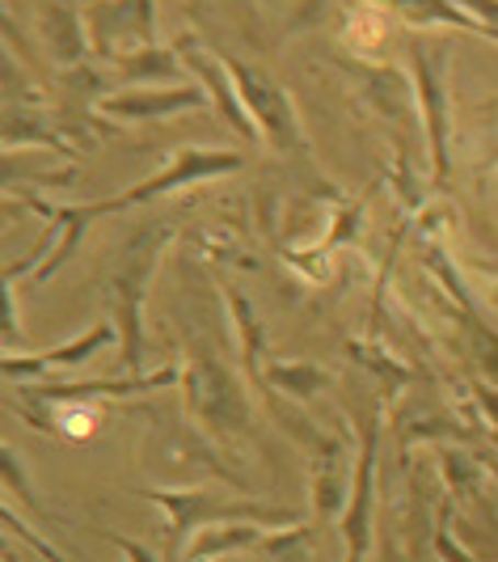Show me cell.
Segmentation results:
<instances>
[{"label":"cell","instance_id":"obj_4","mask_svg":"<svg viewBox=\"0 0 498 562\" xmlns=\"http://www.w3.org/2000/svg\"><path fill=\"white\" fill-rule=\"evenodd\" d=\"M152 504H161L169 512V562H186V541L199 525H228V520H253V525H275V529H287V525H305L301 516L283 512V507H267V504H233V499H220L212 491H173V486H152L144 491Z\"/></svg>","mask_w":498,"mask_h":562},{"label":"cell","instance_id":"obj_5","mask_svg":"<svg viewBox=\"0 0 498 562\" xmlns=\"http://www.w3.org/2000/svg\"><path fill=\"white\" fill-rule=\"evenodd\" d=\"M224 64H228L233 85H237V93L246 102L249 119L258 123L262 140L271 144L279 157H308L313 144L305 136V123H301V111H296L292 93L267 68H258V64H241V59L233 56H224Z\"/></svg>","mask_w":498,"mask_h":562},{"label":"cell","instance_id":"obj_12","mask_svg":"<svg viewBox=\"0 0 498 562\" xmlns=\"http://www.w3.org/2000/svg\"><path fill=\"white\" fill-rule=\"evenodd\" d=\"M22 207H30V212L43 216V221H52V228H56L52 250H47V258H43L38 271H34V280L38 283L52 280L59 267H68L72 254L81 250L84 233L93 228V221H102V212H98L93 199H84V203H47V199H38V195H26L22 199Z\"/></svg>","mask_w":498,"mask_h":562},{"label":"cell","instance_id":"obj_1","mask_svg":"<svg viewBox=\"0 0 498 562\" xmlns=\"http://www.w3.org/2000/svg\"><path fill=\"white\" fill-rule=\"evenodd\" d=\"M173 233H178L173 221H144L114 258V271L106 280V305H111V322L118 326V364H123V372L144 368V351H148L144 301H148V283L157 276L161 254L173 241Z\"/></svg>","mask_w":498,"mask_h":562},{"label":"cell","instance_id":"obj_7","mask_svg":"<svg viewBox=\"0 0 498 562\" xmlns=\"http://www.w3.org/2000/svg\"><path fill=\"white\" fill-rule=\"evenodd\" d=\"M84 26L98 59L157 47V0H84Z\"/></svg>","mask_w":498,"mask_h":562},{"label":"cell","instance_id":"obj_17","mask_svg":"<svg viewBox=\"0 0 498 562\" xmlns=\"http://www.w3.org/2000/svg\"><path fill=\"white\" fill-rule=\"evenodd\" d=\"M106 68H111L114 85H186L191 81V72H186V64L182 56L173 52V47H139V52H127V56H114V59H102Z\"/></svg>","mask_w":498,"mask_h":562},{"label":"cell","instance_id":"obj_16","mask_svg":"<svg viewBox=\"0 0 498 562\" xmlns=\"http://www.w3.org/2000/svg\"><path fill=\"white\" fill-rule=\"evenodd\" d=\"M381 4L385 13L397 18V26L406 30H465V34H477V38H490L498 43V34L490 26H482L477 18H469L461 4L452 0H372Z\"/></svg>","mask_w":498,"mask_h":562},{"label":"cell","instance_id":"obj_2","mask_svg":"<svg viewBox=\"0 0 498 562\" xmlns=\"http://www.w3.org/2000/svg\"><path fill=\"white\" fill-rule=\"evenodd\" d=\"M401 56L410 64L418 114L431 148V187L443 191L452 173V43L443 30H406Z\"/></svg>","mask_w":498,"mask_h":562},{"label":"cell","instance_id":"obj_22","mask_svg":"<svg viewBox=\"0 0 498 562\" xmlns=\"http://www.w3.org/2000/svg\"><path fill=\"white\" fill-rule=\"evenodd\" d=\"M106 541H111L114 550H123V559L127 562H157L152 554H148V546H139V541H132V537H123V533H102Z\"/></svg>","mask_w":498,"mask_h":562},{"label":"cell","instance_id":"obj_18","mask_svg":"<svg viewBox=\"0 0 498 562\" xmlns=\"http://www.w3.org/2000/svg\"><path fill=\"white\" fill-rule=\"evenodd\" d=\"M351 491V461L338 440L317 436L313 440V495H317V516H333L347 512V495Z\"/></svg>","mask_w":498,"mask_h":562},{"label":"cell","instance_id":"obj_20","mask_svg":"<svg viewBox=\"0 0 498 562\" xmlns=\"http://www.w3.org/2000/svg\"><path fill=\"white\" fill-rule=\"evenodd\" d=\"M262 376H267V385H275L287 397H296V402H308V397L321 394L330 385V372L308 364V360H267Z\"/></svg>","mask_w":498,"mask_h":562},{"label":"cell","instance_id":"obj_13","mask_svg":"<svg viewBox=\"0 0 498 562\" xmlns=\"http://www.w3.org/2000/svg\"><path fill=\"white\" fill-rule=\"evenodd\" d=\"M376 449H381V406H372V419L363 423V445L355 457V491L342 512V537H347V562H363L367 554V529H372V479H376Z\"/></svg>","mask_w":498,"mask_h":562},{"label":"cell","instance_id":"obj_10","mask_svg":"<svg viewBox=\"0 0 498 562\" xmlns=\"http://www.w3.org/2000/svg\"><path fill=\"white\" fill-rule=\"evenodd\" d=\"M199 106H212L207 89L199 81L186 85H139V89H118L106 93L98 102L102 119H118V123H166L182 111H199Z\"/></svg>","mask_w":498,"mask_h":562},{"label":"cell","instance_id":"obj_24","mask_svg":"<svg viewBox=\"0 0 498 562\" xmlns=\"http://www.w3.org/2000/svg\"><path fill=\"white\" fill-rule=\"evenodd\" d=\"M490 169H498V144L490 148V157H486V161L477 166V173H490Z\"/></svg>","mask_w":498,"mask_h":562},{"label":"cell","instance_id":"obj_9","mask_svg":"<svg viewBox=\"0 0 498 562\" xmlns=\"http://www.w3.org/2000/svg\"><path fill=\"white\" fill-rule=\"evenodd\" d=\"M182 381V368L166 364L157 372H123V376H106V381H34V385H22L18 394V411L26 406H59V402H93V397H132V394H148V390H169Z\"/></svg>","mask_w":498,"mask_h":562},{"label":"cell","instance_id":"obj_21","mask_svg":"<svg viewBox=\"0 0 498 562\" xmlns=\"http://www.w3.org/2000/svg\"><path fill=\"white\" fill-rule=\"evenodd\" d=\"M452 4H461L469 18H477L482 26H490L498 34V0H452Z\"/></svg>","mask_w":498,"mask_h":562},{"label":"cell","instance_id":"obj_11","mask_svg":"<svg viewBox=\"0 0 498 562\" xmlns=\"http://www.w3.org/2000/svg\"><path fill=\"white\" fill-rule=\"evenodd\" d=\"M111 342H118V326L114 322H98V326H89L81 338H68V342H59L52 351H34V356H4V364L0 372L9 376V381H38V376H47V372H77L84 368L98 351H106Z\"/></svg>","mask_w":498,"mask_h":562},{"label":"cell","instance_id":"obj_6","mask_svg":"<svg viewBox=\"0 0 498 562\" xmlns=\"http://www.w3.org/2000/svg\"><path fill=\"white\" fill-rule=\"evenodd\" d=\"M246 161L249 157L237 153V148H199V144H191V148L169 153L166 166L157 169L152 178H139L127 191H118L111 199H93V203H98L102 216H114V212H127V207H139V203H152V199L169 195V191H186L194 182L237 173V169H246Z\"/></svg>","mask_w":498,"mask_h":562},{"label":"cell","instance_id":"obj_3","mask_svg":"<svg viewBox=\"0 0 498 562\" xmlns=\"http://www.w3.org/2000/svg\"><path fill=\"white\" fill-rule=\"evenodd\" d=\"M191 330V347H186V372H182V385H186V411L194 419H203L220 440H237L249 427V402L241 394V385L228 376V368L220 360V347L216 338Z\"/></svg>","mask_w":498,"mask_h":562},{"label":"cell","instance_id":"obj_25","mask_svg":"<svg viewBox=\"0 0 498 562\" xmlns=\"http://www.w3.org/2000/svg\"><path fill=\"white\" fill-rule=\"evenodd\" d=\"M486 465H490V470H495V479H498V457H486Z\"/></svg>","mask_w":498,"mask_h":562},{"label":"cell","instance_id":"obj_8","mask_svg":"<svg viewBox=\"0 0 498 562\" xmlns=\"http://www.w3.org/2000/svg\"><path fill=\"white\" fill-rule=\"evenodd\" d=\"M173 52L182 56L186 72H191V81H199L203 89H207V98H212V106L224 114V123H228L241 140H249V144L262 140L258 123L249 119L246 102H241V93H237V85H233V72H228V64H224V52H212L199 34H178Z\"/></svg>","mask_w":498,"mask_h":562},{"label":"cell","instance_id":"obj_19","mask_svg":"<svg viewBox=\"0 0 498 562\" xmlns=\"http://www.w3.org/2000/svg\"><path fill=\"white\" fill-rule=\"evenodd\" d=\"M393 26H397V18L385 13L381 4H372V0H351L342 43H347L355 56L381 59L388 52V43H393Z\"/></svg>","mask_w":498,"mask_h":562},{"label":"cell","instance_id":"obj_23","mask_svg":"<svg viewBox=\"0 0 498 562\" xmlns=\"http://www.w3.org/2000/svg\"><path fill=\"white\" fill-rule=\"evenodd\" d=\"M435 550H440V554L448 562H473L469 554H465V550L456 546V541H448V529H443V525H440V533H435Z\"/></svg>","mask_w":498,"mask_h":562},{"label":"cell","instance_id":"obj_14","mask_svg":"<svg viewBox=\"0 0 498 562\" xmlns=\"http://www.w3.org/2000/svg\"><path fill=\"white\" fill-rule=\"evenodd\" d=\"M38 30H43V43L56 59L59 68H81L93 56V43H89V26H84V4L81 0H43L38 9Z\"/></svg>","mask_w":498,"mask_h":562},{"label":"cell","instance_id":"obj_15","mask_svg":"<svg viewBox=\"0 0 498 562\" xmlns=\"http://www.w3.org/2000/svg\"><path fill=\"white\" fill-rule=\"evenodd\" d=\"M305 533V525L275 529V525H253V520H228V525H212L194 537L186 546V562H207L212 554L224 559L233 550H253V546H287V541H301Z\"/></svg>","mask_w":498,"mask_h":562}]
</instances>
